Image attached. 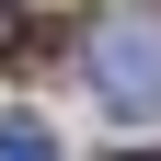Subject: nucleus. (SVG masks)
I'll list each match as a JSON object with an SVG mask.
<instances>
[{
    "instance_id": "1",
    "label": "nucleus",
    "mask_w": 161,
    "mask_h": 161,
    "mask_svg": "<svg viewBox=\"0 0 161 161\" xmlns=\"http://www.w3.org/2000/svg\"><path fill=\"white\" fill-rule=\"evenodd\" d=\"M92 80H104L115 104H161V35L104 23V35H92Z\"/></svg>"
},
{
    "instance_id": "4",
    "label": "nucleus",
    "mask_w": 161,
    "mask_h": 161,
    "mask_svg": "<svg viewBox=\"0 0 161 161\" xmlns=\"http://www.w3.org/2000/svg\"><path fill=\"white\" fill-rule=\"evenodd\" d=\"M115 161H161V150H115Z\"/></svg>"
},
{
    "instance_id": "3",
    "label": "nucleus",
    "mask_w": 161,
    "mask_h": 161,
    "mask_svg": "<svg viewBox=\"0 0 161 161\" xmlns=\"http://www.w3.org/2000/svg\"><path fill=\"white\" fill-rule=\"evenodd\" d=\"M23 46H35V35H23V23H12V12H0V58H23Z\"/></svg>"
},
{
    "instance_id": "2",
    "label": "nucleus",
    "mask_w": 161,
    "mask_h": 161,
    "mask_svg": "<svg viewBox=\"0 0 161 161\" xmlns=\"http://www.w3.org/2000/svg\"><path fill=\"white\" fill-rule=\"evenodd\" d=\"M0 161H58V138L46 127H0Z\"/></svg>"
}]
</instances>
